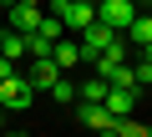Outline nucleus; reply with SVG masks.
I'll return each mask as SVG.
<instances>
[{
  "instance_id": "f3484780",
  "label": "nucleus",
  "mask_w": 152,
  "mask_h": 137,
  "mask_svg": "<svg viewBox=\"0 0 152 137\" xmlns=\"http://www.w3.org/2000/svg\"><path fill=\"white\" fill-rule=\"evenodd\" d=\"M0 5H15V0H0Z\"/></svg>"
},
{
  "instance_id": "a211bd4d",
  "label": "nucleus",
  "mask_w": 152,
  "mask_h": 137,
  "mask_svg": "<svg viewBox=\"0 0 152 137\" xmlns=\"http://www.w3.org/2000/svg\"><path fill=\"white\" fill-rule=\"evenodd\" d=\"M31 5H46V0H31Z\"/></svg>"
},
{
  "instance_id": "6e6552de",
  "label": "nucleus",
  "mask_w": 152,
  "mask_h": 137,
  "mask_svg": "<svg viewBox=\"0 0 152 137\" xmlns=\"http://www.w3.org/2000/svg\"><path fill=\"white\" fill-rule=\"evenodd\" d=\"M5 10H10V31H20V36H31L41 26V15H46V5H31V0H15V5H5Z\"/></svg>"
},
{
  "instance_id": "dca6fc26",
  "label": "nucleus",
  "mask_w": 152,
  "mask_h": 137,
  "mask_svg": "<svg viewBox=\"0 0 152 137\" xmlns=\"http://www.w3.org/2000/svg\"><path fill=\"white\" fill-rule=\"evenodd\" d=\"M142 56H152V41H147V46H142Z\"/></svg>"
},
{
  "instance_id": "39448f33",
  "label": "nucleus",
  "mask_w": 152,
  "mask_h": 137,
  "mask_svg": "<svg viewBox=\"0 0 152 137\" xmlns=\"http://www.w3.org/2000/svg\"><path fill=\"white\" fill-rule=\"evenodd\" d=\"M76 122L91 132H117V117L107 112V102H76Z\"/></svg>"
},
{
  "instance_id": "20e7f679",
  "label": "nucleus",
  "mask_w": 152,
  "mask_h": 137,
  "mask_svg": "<svg viewBox=\"0 0 152 137\" xmlns=\"http://www.w3.org/2000/svg\"><path fill=\"white\" fill-rule=\"evenodd\" d=\"M132 15H137V0H96V21L112 31H127Z\"/></svg>"
},
{
  "instance_id": "423d86ee",
  "label": "nucleus",
  "mask_w": 152,
  "mask_h": 137,
  "mask_svg": "<svg viewBox=\"0 0 152 137\" xmlns=\"http://www.w3.org/2000/svg\"><path fill=\"white\" fill-rule=\"evenodd\" d=\"M107 112L112 117H132L137 112V86H127V81H107Z\"/></svg>"
},
{
  "instance_id": "9d476101",
  "label": "nucleus",
  "mask_w": 152,
  "mask_h": 137,
  "mask_svg": "<svg viewBox=\"0 0 152 137\" xmlns=\"http://www.w3.org/2000/svg\"><path fill=\"white\" fill-rule=\"evenodd\" d=\"M122 36H127V41H132V46H147V41H152V10H147V15H142V10H137V15H132V26H127V31H122Z\"/></svg>"
},
{
  "instance_id": "ddd939ff",
  "label": "nucleus",
  "mask_w": 152,
  "mask_h": 137,
  "mask_svg": "<svg viewBox=\"0 0 152 137\" xmlns=\"http://www.w3.org/2000/svg\"><path fill=\"white\" fill-rule=\"evenodd\" d=\"M51 97H56L61 107H76V81H66V71H61V76L51 81Z\"/></svg>"
},
{
  "instance_id": "6ab92c4d",
  "label": "nucleus",
  "mask_w": 152,
  "mask_h": 137,
  "mask_svg": "<svg viewBox=\"0 0 152 137\" xmlns=\"http://www.w3.org/2000/svg\"><path fill=\"white\" fill-rule=\"evenodd\" d=\"M142 5H152V0H142Z\"/></svg>"
},
{
  "instance_id": "4be33fe9",
  "label": "nucleus",
  "mask_w": 152,
  "mask_h": 137,
  "mask_svg": "<svg viewBox=\"0 0 152 137\" xmlns=\"http://www.w3.org/2000/svg\"><path fill=\"white\" fill-rule=\"evenodd\" d=\"M147 10H152V5H147Z\"/></svg>"
},
{
  "instance_id": "9b49d317",
  "label": "nucleus",
  "mask_w": 152,
  "mask_h": 137,
  "mask_svg": "<svg viewBox=\"0 0 152 137\" xmlns=\"http://www.w3.org/2000/svg\"><path fill=\"white\" fill-rule=\"evenodd\" d=\"M0 51H5L10 61H20V56H31V46H26V36H20V31H5V36H0Z\"/></svg>"
},
{
  "instance_id": "0eeeda50",
  "label": "nucleus",
  "mask_w": 152,
  "mask_h": 137,
  "mask_svg": "<svg viewBox=\"0 0 152 137\" xmlns=\"http://www.w3.org/2000/svg\"><path fill=\"white\" fill-rule=\"evenodd\" d=\"M61 76V66H56V56L46 51V56H31V71H26V81L36 86V92H51V81Z\"/></svg>"
},
{
  "instance_id": "2eb2a0df",
  "label": "nucleus",
  "mask_w": 152,
  "mask_h": 137,
  "mask_svg": "<svg viewBox=\"0 0 152 137\" xmlns=\"http://www.w3.org/2000/svg\"><path fill=\"white\" fill-rule=\"evenodd\" d=\"M5 76H15V61H10L5 51H0V81H5Z\"/></svg>"
},
{
  "instance_id": "aec40b11",
  "label": "nucleus",
  "mask_w": 152,
  "mask_h": 137,
  "mask_svg": "<svg viewBox=\"0 0 152 137\" xmlns=\"http://www.w3.org/2000/svg\"><path fill=\"white\" fill-rule=\"evenodd\" d=\"M0 36H5V31H0Z\"/></svg>"
},
{
  "instance_id": "7ed1b4c3",
  "label": "nucleus",
  "mask_w": 152,
  "mask_h": 137,
  "mask_svg": "<svg viewBox=\"0 0 152 137\" xmlns=\"http://www.w3.org/2000/svg\"><path fill=\"white\" fill-rule=\"evenodd\" d=\"M117 36H122V31H112V26L91 21V26L81 31V66H91V61H96V56H102V51H107V46H112Z\"/></svg>"
},
{
  "instance_id": "412c9836",
  "label": "nucleus",
  "mask_w": 152,
  "mask_h": 137,
  "mask_svg": "<svg viewBox=\"0 0 152 137\" xmlns=\"http://www.w3.org/2000/svg\"><path fill=\"white\" fill-rule=\"evenodd\" d=\"M0 112H5V107H0Z\"/></svg>"
},
{
  "instance_id": "f8f14e48",
  "label": "nucleus",
  "mask_w": 152,
  "mask_h": 137,
  "mask_svg": "<svg viewBox=\"0 0 152 137\" xmlns=\"http://www.w3.org/2000/svg\"><path fill=\"white\" fill-rule=\"evenodd\" d=\"M102 97H107V76H91L76 86V102H102Z\"/></svg>"
},
{
  "instance_id": "4468645a",
  "label": "nucleus",
  "mask_w": 152,
  "mask_h": 137,
  "mask_svg": "<svg viewBox=\"0 0 152 137\" xmlns=\"http://www.w3.org/2000/svg\"><path fill=\"white\" fill-rule=\"evenodd\" d=\"M132 81L137 86H152V56H137L132 61Z\"/></svg>"
},
{
  "instance_id": "f257e3e1",
  "label": "nucleus",
  "mask_w": 152,
  "mask_h": 137,
  "mask_svg": "<svg viewBox=\"0 0 152 137\" xmlns=\"http://www.w3.org/2000/svg\"><path fill=\"white\" fill-rule=\"evenodd\" d=\"M46 10H51V15H61V26H66V31L81 36V31L96 21V0H46Z\"/></svg>"
},
{
  "instance_id": "1a4fd4ad",
  "label": "nucleus",
  "mask_w": 152,
  "mask_h": 137,
  "mask_svg": "<svg viewBox=\"0 0 152 137\" xmlns=\"http://www.w3.org/2000/svg\"><path fill=\"white\" fill-rule=\"evenodd\" d=\"M51 56H56V66H61V71H76V66H81V41H56L51 46Z\"/></svg>"
},
{
  "instance_id": "f03ea898",
  "label": "nucleus",
  "mask_w": 152,
  "mask_h": 137,
  "mask_svg": "<svg viewBox=\"0 0 152 137\" xmlns=\"http://www.w3.org/2000/svg\"><path fill=\"white\" fill-rule=\"evenodd\" d=\"M36 102V86L15 71V76H5V81H0V107H5V112H26Z\"/></svg>"
}]
</instances>
